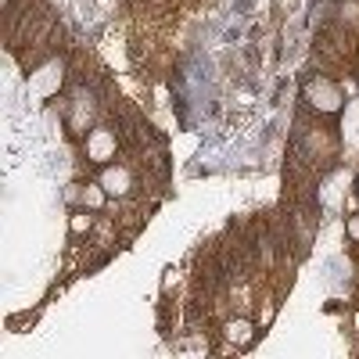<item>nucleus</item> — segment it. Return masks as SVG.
Instances as JSON below:
<instances>
[{
	"mask_svg": "<svg viewBox=\"0 0 359 359\" xmlns=\"http://www.w3.org/2000/svg\"><path fill=\"white\" fill-rule=\"evenodd\" d=\"M309 101H313V108H320V111H338V108H341V90H338L334 83L316 79V83L309 86Z\"/></svg>",
	"mask_w": 359,
	"mask_h": 359,
	"instance_id": "1",
	"label": "nucleus"
},
{
	"mask_svg": "<svg viewBox=\"0 0 359 359\" xmlns=\"http://www.w3.org/2000/svg\"><path fill=\"white\" fill-rule=\"evenodd\" d=\"M86 155L94 158V162H108L115 155V137L108 130H94V133H90V140H86Z\"/></svg>",
	"mask_w": 359,
	"mask_h": 359,
	"instance_id": "2",
	"label": "nucleus"
},
{
	"mask_svg": "<svg viewBox=\"0 0 359 359\" xmlns=\"http://www.w3.org/2000/svg\"><path fill=\"white\" fill-rule=\"evenodd\" d=\"M101 187L108 194H126L130 191V172L126 169H104L101 172Z\"/></svg>",
	"mask_w": 359,
	"mask_h": 359,
	"instance_id": "3",
	"label": "nucleus"
},
{
	"mask_svg": "<svg viewBox=\"0 0 359 359\" xmlns=\"http://www.w3.org/2000/svg\"><path fill=\"white\" fill-rule=\"evenodd\" d=\"M101 198H104V187H86L83 191V205L86 208H101Z\"/></svg>",
	"mask_w": 359,
	"mask_h": 359,
	"instance_id": "4",
	"label": "nucleus"
},
{
	"mask_svg": "<svg viewBox=\"0 0 359 359\" xmlns=\"http://www.w3.org/2000/svg\"><path fill=\"white\" fill-rule=\"evenodd\" d=\"M230 334H233V338H248V327H245V323H233Z\"/></svg>",
	"mask_w": 359,
	"mask_h": 359,
	"instance_id": "5",
	"label": "nucleus"
},
{
	"mask_svg": "<svg viewBox=\"0 0 359 359\" xmlns=\"http://www.w3.org/2000/svg\"><path fill=\"white\" fill-rule=\"evenodd\" d=\"M86 226H90L86 216H76V219H72V230H86Z\"/></svg>",
	"mask_w": 359,
	"mask_h": 359,
	"instance_id": "6",
	"label": "nucleus"
},
{
	"mask_svg": "<svg viewBox=\"0 0 359 359\" xmlns=\"http://www.w3.org/2000/svg\"><path fill=\"white\" fill-rule=\"evenodd\" d=\"M348 233H352V237H359V216H352V219H348Z\"/></svg>",
	"mask_w": 359,
	"mask_h": 359,
	"instance_id": "7",
	"label": "nucleus"
}]
</instances>
